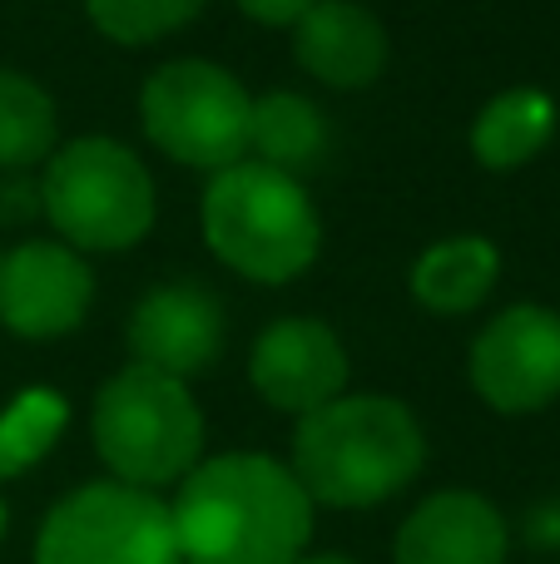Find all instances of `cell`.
Segmentation results:
<instances>
[{"instance_id":"cell-17","label":"cell","mask_w":560,"mask_h":564,"mask_svg":"<svg viewBox=\"0 0 560 564\" xmlns=\"http://www.w3.org/2000/svg\"><path fill=\"white\" fill-rule=\"evenodd\" d=\"M55 149V99L20 69H0V174H25Z\"/></svg>"},{"instance_id":"cell-13","label":"cell","mask_w":560,"mask_h":564,"mask_svg":"<svg viewBox=\"0 0 560 564\" xmlns=\"http://www.w3.org/2000/svg\"><path fill=\"white\" fill-rule=\"evenodd\" d=\"M293 55L333 89H363L387 65V30L357 0H313L293 20Z\"/></svg>"},{"instance_id":"cell-14","label":"cell","mask_w":560,"mask_h":564,"mask_svg":"<svg viewBox=\"0 0 560 564\" xmlns=\"http://www.w3.org/2000/svg\"><path fill=\"white\" fill-rule=\"evenodd\" d=\"M496 278H502V253H496L492 238H442L412 263V297L427 312L462 317V312L482 307L492 297Z\"/></svg>"},{"instance_id":"cell-4","label":"cell","mask_w":560,"mask_h":564,"mask_svg":"<svg viewBox=\"0 0 560 564\" xmlns=\"http://www.w3.org/2000/svg\"><path fill=\"white\" fill-rule=\"evenodd\" d=\"M89 431L115 480L144 490L179 486L204 456V416L189 397V381L139 361L99 387Z\"/></svg>"},{"instance_id":"cell-20","label":"cell","mask_w":560,"mask_h":564,"mask_svg":"<svg viewBox=\"0 0 560 564\" xmlns=\"http://www.w3.org/2000/svg\"><path fill=\"white\" fill-rule=\"evenodd\" d=\"M45 214V204H40V184H30V178L20 174H6V184H0V224H25V218Z\"/></svg>"},{"instance_id":"cell-18","label":"cell","mask_w":560,"mask_h":564,"mask_svg":"<svg viewBox=\"0 0 560 564\" xmlns=\"http://www.w3.org/2000/svg\"><path fill=\"white\" fill-rule=\"evenodd\" d=\"M69 426V406L60 391L30 387L0 411V480L30 470L35 460H45L55 451L60 431Z\"/></svg>"},{"instance_id":"cell-7","label":"cell","mask_w":560,"mask_h":564,"mask_svg":"<svg viewBox=\"0 0 560 564\" xmlns=\"http://www.w3.org/2000/svg\"><path fill=\"white\" fill-rule=\"evenodd\" d=\"M35 564H184L169 506L144 486L95 480L45 516Z\"/></svg>"},{"instance_id":"cell-8","label":"cell","mask_w":560,"mask_h":564,"mask_svg":"<svg viewBox=\"0 0 560 564\" xmlns=\"http://www.w3.org/2000/svg\"><path fill=\"white\" fill-rule=\"evenodd\" d=\"M472 387L492 411L526 416L560 397V312L506 307L472 341Z\"/></svg>"},{"instance_id":"cell-3","label":"cell","mask_w":560,"mask_h":564,"mask_svg":"<svg viewBox=\"0 0 560 564\" xmlns=\"http://www.w3.org/2000/svg\"><path fill=\"white\" fill-rule=\"evenodd\" d=\"M204 238L248 282H288L308 273L323 248V224L303 178L258 159L218 169L204 188Z\"/></svg>"},{"instance_id":"cell-21","label":"cell","mask_w":560,"mask_h":564,"mask_svg":"<svg viewBox=\"0 0 560 564\" xmlns=\"http://www.w3.org/2000/svg\"><path fill=\"white\" fill-rule=\"evenodd\" d=\"M234 6L244 10L248 20H258V25H293L313 0H234Z\"/></svg>"},{"instance_id":"cell-9","label":"cell","mask_w":560,"mask_h":564,"mask_svg":"<svg viewBox=\"0 0 560 564\" xmlns=\"http://www.w3.org/2000/svg\"><path fill=\"white\" fill-rule=\"evenodd\" d=\"M95 273L69 243H20L0 258V322L15 337L50 341L85 322Z\"/></svg>"},{"instance_id":"cell-23","label":"cell","mask_w":560,"mask_h":564,"mask_svg":"<svg viewBox=\"0 0 560 564\" xmlns=\"http://www.w3.org/2000/svg\"><path fill=\"white\" fill-rule=\"evenodd\" d=\"M0 530H6V506H0Z\"/></svg>"},{"instance_id":"cell-12","label":"cell","mask_w":560,"mask_h":564,"mask_svg":"<svg viewBox=\"0 0 560 564\" xmlns=\"http://www.w3.org/2000/svg\"><path fill=\"white\" fill-rule=\"evenodd\" d=\"M506 520L476 490H442L422 500L397 530V564H506Z\"/></svg>"},{"instance_id":"cell-11","label":"cell","mask_w":560,"mask_h":564,"mask_svg":"<svg viewBox=\"0 0 560 564\" xmlns=\"http://www.w3.org/2000/svg\"><path fill=\"white\" fill-rule=\"evenodd\" d=\"M129 351L164 377H198L224 351V307L204 282H159L129 317Z\"/></svg>"},{"instance_id":"cell-2","label":"cell","mask_w":560,"mask_h":564,"mask_svg":"<svg viewBox=\"0 0 560 564\" xmlns=\"http://www.w3.org/2000/svg\"><path fill=\"white\" fill-rule=\"evenodd\" d=\"M422 460L427 436L397 397H337L298 416L293 431V476L313 506H383L412 486Z\"/></svg>"},{"instance_id":"cell-19","label":"cell","mask_w":560,"mask_h":564,"mask_svg":"<svg viewBox=\"0 0 560 564\" xmlns=\"http://www.w3.org/2000/svg\"><path fill=\"white\" fill-rule=\"evenodd\" d=\"M204 6L208 0H85L95 30L119 45H149L159 35H174Z\"/></svg>"},{"instance_id":"cell-6","label":"cell","mask_w":560,"mask_h":564,"mask_svg":"<svg viewBox=\"0 0 560 564\" xmlns=\"http://www.w3.org/2000/svg\"><path fill=\"white\" fill-rule=\"evenodd\" d=\"M139 119L159 154L184 169L218 174L248 154L254 95L208 59H169L164 69L149 75L139 95Z\"/></svg>"},{"instance_id":"cell-1","label":"cell","mask_w":560,"mask_h":564,"mask_svg":"<svg viewBox=\"0 0 560 564\" xmlns=\"http://www.w3.org/2000/svg\"><path fill=\"white\" fill-rule=\"evenodd\" d=\"M169 520L184 564H293L313 540V496L283 460L228 451L179 480Z\"/></svg>"},{"instance_id":"cell-22","label":"cell","mask_w":560,"mask_h":564,"mask_svg":"<svg viewBox=\"0 0 560 564\" xmlns=\"http://www.w3.org/2000/svg\"><path fill=\"white\" fill-rule=\"evenodd\" d=\"M293 564H353V560H343V555H313V560H293Z\"/></svg>"},{"instance_id":"cell-16","label":"cell","mask_w":560,"mask_h":564,"mask_svg":"<svg viewBox=\"0 0 560 564\" xmlns=\"http://www.w3.org/2000/svg\"><path fill=\"white\" fill-rule=\"evenodd\" d=\"M248 149L258 164H273L283 174H303L323 159L327 124L317 115L313 99L293 95V89H273V95L254 99V119H248Z\"/></svg>"},{"instance_id":"cell-5","label":"cell","mask_w":560,"mask_h":564,"mask_svg":"<svg viewBox=\"0 0 560 564\" xmlns=\"http://www.w3.org/2000/svg\"><path fill=\"white\" fill-rule=\"evenodd\" d=\"M40 204L79 253H119L154 228V178L119 139H75L50 154Z\"/></svg>"},{"instance_id":"cell-10","label":"cell","mask_w":560,"mask_h":564,"mask_svg":"<svg viewBox=\"0 0 560 564\" xmlns=\"http://www.w3.org/2000/svg\"><path fill=\"white\" fill-rule=\"evenodd\" d=\"M248 377L273 411L308 416V411L327 406L347 391V351L327 322L278 317L258 332Z\"/></svg>"},{"instance_id":"cell-15","label":"cell","mask_w":560,"mask_h":564,"mask_svg":"<svg viewBox=\"0 0 560 564\" xmlns=\"http://www.w3.org/2000/svg\"><path fill=\"white\" fill-rule=\"evenodd\" d=\"M556 134V99L546 89H506L476 115L472 124V154L482 169L511 174V169L531 164Z\"/></svg>"}]
</instances>
